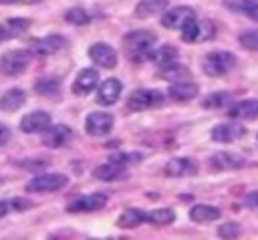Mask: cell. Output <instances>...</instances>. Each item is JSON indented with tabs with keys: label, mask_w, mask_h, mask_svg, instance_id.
I'll use <instances>...</instances> for the list:
<instances>
[{
	"label": "cell",
	"mask_w": 258,
	"mask_h": 240,
	"mask_svg": "<svg viewBox=\"0 0 258 240\" xmlns=\"http://www.w3.org/2000/svg\"><path fill=\"white\" fill-rule=\"evenodd\" d=\"M173 220H175V212L171 208H157L147 214V222H151L155 226H167Z\"/></svg>",
	"instance_id": "31"
},
{
	"label": "cell",
	"mask_w": 258,
	"mask_h": 240,
	"mask_svg": "<svg viewBox=\"0 0 258 240\" xmlns=\"http://www.w3.org/2000/svg\"><path fill=\"white\" fill-rule=\"evenodd\" d=\"M163 103V93L157 89H137L131 93L127 107L131 111H143V109H153Z\"/></svg>",
	"instance_id": "4"
},
{
	"label": "cell",
	"mask_w": 258,
	"mask_h": 240,
	"mask_svg": "<svg viewBox=\"0 0 258 240\" xmlns=\"http://www.w3.org/2000/svg\"><path fill=\"white\" fill-rule=\"evenodd\" d=\"M246 161L242 155H236V153H230V151H218L210 157V165L214 169H236V167H242Z\"/></svg>",
	"instance_id": "19"
},
{
	"label": "cell",
	"mask_w": 258,
	"mask_h": 240,
	"mask_svg": "<svg viewBox=\"0 0 258 240\" xmlns=\"http://www.w3.org/2000/svg\"><path fill=\"white\" fill-rule=\"evenodd\" d=\"M8 139H10V129L4 123H0V145H4Z\"/></svg>",
	"instance_id": "38"
},
{
	"label": "cell",
	"mask_w": 258,
	"mask_h": 240,
	"mask_svg": "<svg viewBox=\"0 0 258 240\" xmlns=\"http://www.w3.org/2000/svg\"><path fill=\"white\" fill-rule=\"evenodd\" d=\"M234 65H236V56L228 50H214L206 54L202 61V69L208 77H222L228 71H232Z\"/></svg>",
	"instance_id": "2"
},
{
	"label": "cell",
	"mask_w": 258,
	"mask_h": 240,
	"mask_svg": "<svg viewBox=\"0 0 258 240\" xmlns=\"http://www.w3.org/2000/svg\"><path fill=\"white\" fill-rule=\"evenodd\" d=\"M246 133V127L242 123L236 121H228V123H218L212 129V139L220 141V143H232L236 139H240Z\"/></svg>",
	"instance_id": "11"
},
{
	"label": "cell",
	"mask_w": 258,
	"mask_h": 240,
	"mask_svg": "<svg viewBox=\"0 0 258 240\" xmlns=\"http://www.w3.org/2000/svg\"><path fill=\"white\" fill-rule=\"evenodd\" d=\"M218 234H220V238H238V234H240V224H236V222H226V224H222V226L218 228Z\"/></svg>",
	"instance_id": "36"
},
{
	"label": "cell",
	"mask_w": 258,
	"mask_h": 240,
	"mask_svg": "<svg viewBox=\"0 0 258 240\" xmlns=\"http://www.w3.org/2000/svg\"><path fill=\"white\" fill-rule=\"evenodd\" d=\"M167 95H169V99H173L177 103L191 101L198 95V85L196 83H189V81H177V83H173L167 89Z\"/></svg>",
	"instance_id": "20"
},
{
	"label": "cell",
	"mask_w": 258,
	"mask_h": 240,
	"mask_svg": "<svg viewBox=\"0 0 258 240\" xmlns=\"http://www.w3.org/2000/svg\"><path fill=\"white\" fill-rule=\"evenodd\" d=\"M224 6L232 12H242L258 22V0H224Z\"/></svg>",
	"instance_id": "24"
},
{
	"label": "cell",
	"mask_w": 258,
	"mask_h": 240,
	"mask_svg": "<svg viewBox=\"0 0 258 240\" xmlns=\"http://www.w3.org/2000/svg\"><path fill=\"white\" fill-rule=\"evenodd\" d=\"M177 56H179V50L173 44H161L159 48H153L151 50L149 61L155 63L157 67H167L171 63H177Z\"/></svg>",
	"instance_id": "21"
},
{
	"label": "cell",
	"mask_w": 258,
	"mask_h": 240,
	"mask_svg": "<svg viewBox=\"0 0 258 240\" xmlns=\"http://www.w3.org/2000/svg\"><path fill=\"white\" fill-rule=\"evenodd\" d=\"M189 218L198 224H206V222H212V220H218L220 218V210L216 206H208V204H196L191 210H189Z\"/></svg>",
	"instance_id": "25"
},
{
	"label": "cell",
	"mask_w": 258,
	"mask_h": 240,
	"mask_svg": "<svg viewBox=\"0 0 258 240\" xmlns=\"http://www.w3.org/2000/svg\"><path fill=\"white\" fill-rule=\"evenodd\" d=\"M232 101V95L226 93V91H216V93H210L208 97H204L202 101V107L204 109H222V107H228Z\"/></svg>",
	"instance_id": "30"
},
{
	"label": "cell",
	"mask_w": 258,
	"mask_h": 240,
	"mask_svg": "<svg viewBox=\"0 0 258 240\" xmlns=\"http://www.w3.org/2000/svg\"><path fill=\"white\" fill-rule=\"evenodd\" d=\"M50 125V115L44 111H32L20 119V129L24 133H38Z\"/></svg>",
	"instance_id": "14"
},
{
	"label": "cell",
	"mask_w": 258,
	"mask_h": 240,
	"mask_svg": "<svg viewBox=\"0 0 258 240\" xmlns=\"http://www.w3.org/2000/svg\"><path fill=\"white\" fill-rule=\"evenodd\" d=\"M105 204H107V196L105 194H89V196H81V198L71 200L69 206H67V212H73V214L95 212V210H101Z\"/></svg>",
	"instance_id": "9"
},
{
	"label": "cell",
	"mask_w": 258,
	"mask_h": 240,
	"mask_svg": "<svg viewBox=\"0 0 258 240\" xmlns=\"http://www.w3.org/2000/svg\"><path fill=\"white\" fill-rule=\"evenodd\" d=\"M89 56L91 61L101 67V69H113L117 65V52L111 44L107 42H95L91 48H89Z\"/></svg>",
	"instance_id": "8"
},
{
	"label": "cell",
	"mask_w": 258,
	"mask_h": 240,
	"mask_svg": "<svg viewBox=\"0 0 258 240\" xmlns=\"http://www.w3.org/2000/svg\"><path fill=\"white\" fill-rule=\"evenodd\" d=\"M238 42L240 46H244L246 50H258V28H252V30H246L238 36Z\"/></svg>",
	"instance_id": "33"
},
{
	"label": "cell",
	"mask_w": 258,
	"mask_h": 240,
	"mask_svg": "<svg viewBox=\"0 0 258 240\" xmlns=\"http://www.w3.org/2000/svg\"><path fill=\"white\" fill-rule=\"evenodd\" d=\"M256 139H258V135H256Z\"/></svg>",
	"instance_id": "40"
},
{
	"label": "cell",
	"mask_w": 258,
	"mask_h": 240,
	"mask_svg": "<svg viewBox=\"0 0 258 240\" xmlns=\"http://www.w3.org/2000/svg\"><path fill=\"white\" fill-rule=\"evenodd\" d=\"M24 103H26V93H24L22 89H18V87L8 89V91L0 97V109H4V111H16V109H20Z\"/></svg>",
	"instance_id": "23"
},
{
	"label": "cell",
	"mask_w": 258,
	"mask_h": 240,
	"mask_svg": "<svg viewBox=\"0 0 258 240\" xmlns=\"http://www.w3.org/2000/svg\"><path fill=\"white\" fill-rule=\"evenodd\" d=\"M167 8V0H141L135 6V16L137 18H149Z\"/></svg>",
	"instance_id": "26"
},
{
	"label": "cell",
	"mask_w": 258,
	"mask_h": 240,
	"mask_svg": "<svg viewBox=\"0 0 258 240\" xmlns=\"http://www.w3.org/2000/svg\"><path fill=\"white\" fill-rule=\"evenodd\" d=\"M198 171V163L191 157H173L165 165V173L169 177H183V175H194Z\"/></svg>",
	"instance_id": "15"
},
{
	"label": "cell",
	"mask_w": 258,
	"mask_h": 240,
	"mask_svg": "<svg viewBox=\"0 0 258 240\" xmlns=\"http://www.w3.org/2000/svg\"><path fill=\"white\" fill-rule=\"evenodd\" d=\"M228 115L232 119H256L258 117V99H244V101H238L234 105H230L228 109Z\"/></svg>",
	"instance_id": "18"
},
{
	"label": "cell",
	"mask_w": 258,
	"mask_h": 240,
	"mask_svg": "<svg viewBox=\"0 0 258 240\" xmlns=\"http://www.w3.org/2000/svg\"><path fill=\"white\" fill-rule=\"evenodd\" d=\"M153 44H155V34L149 30H135L123 38L125 54L135 63L147 61L151 50H153Z\"/></svg>",
	"instance_id": "1"
},
{
	"label": "cell",
	"mask_w": 258,
	"mask_h": 240,
	"mask_svg": "<svg viewBox=\"0 0 258 240\" xmlns=\"http://www.w3.org/2000/svg\"><path fill=\"white\" fill-rule=\"evenodd\" d=\"M244 206H246V208H252V210H258V190H256V192H250V194L244 198Z\"/></svg>",
	"instance_id": "37"
},
{
	"label": "cell",
	"mask_w": 258,
	"mask_h": 240,
	"mask_svg": "<svg viewBox=\"0 0 258 240\" xmlns=\"http://www.w3.org/2000/svg\"><path fill=\"white\" fill-rule=\"evenodd\" d=\"M159 77H161L163 81L177 83V81H185V79L189 77V71H187V67H181V65H177V63H171V65L159 69Z\"/></svg>",
	"instance_id": "28"
},
{
	"label": "cell",
	"mask_w": 258,
	"mask_h": 240,
	"mask_svg": "<svg viewBox=\"0 0 258 240\" xmlns=\"http://www.w3.org/2000/svg\"><path fill=\"white\" fill-rule=\"evenodd\" d=\"M32 208V202L24 200V198H10V200H0V218L12 214V212H24Z\"/></svg>",
	"instance_id": "29"
},
{
	"label": "cell",
	"mask_w": 258,
	"mask_h": 240,
	"mask_svg": "<svg viewBox=\"0 0 258 240\" xmlns=\"http://www.w3.org/2000/svg\"><path fill=\"white\" fill-rule=\"evenodd\" d=\"M64 38L60 34H48L44 38H36L30 42V52L36 54V56H48V54H54L58 52L62 46H64Z\"/></svg>",
	"instance_id": "10"
},
{
	"label": "cell",
	"mask_w": 258,
	"mask_h": 240,
	"mask_svg": "<svg viewBox=\"0 0 258 240\" xmlns=\"http://www.w3.org/2000/svg\"><path fill=\"white\" fill-rule=\"evenodd\" d=\"M73 139V129L64 123H56V125H48L46 133H44V145L48 147H62Z\"/></svg>",
	"instance_id": "12"
},
{
	"label": "cell",
	"mask_w": 258,
	"mask_h": 240,
	"mask_svg": "<svg viewBox=\"0 0 258 240\" xmlns=\"http://www.w3.org/2000/svg\"><path fill=\"white\" fill-rule=\"evenodd\" d=\"M121 91H123L121 81H117V79H107V81H103L101 87L97 89V103H99V105H113V103L119 101Z\"/></svg>",
	"instance_id": "13"
},
{
	"label": "cell",
	"mask_w": 258,
	"mask_h": 240,
	"mask_svg": "<svg viewBox=\"0 0 258 240\" xmlns=\"http://www.w3.org/2000/svg\"><path fill=\"white\" fill-rule=\"evenodd\" d=\"M30 65V50H8L0 58V71L6 77H18Z\"/></svg>",
	"instance_id": "3"
},
{
	"label": "cell",
	"mask_w": 258,
	"mask_h": 240,
	"mask_svg": "<svg viewBox=\"0 0 258 240\" xmlns=\"http://www.w3.org/2000/svg\"><path fill=\"white\" fill-rule=\"evenodd\" d=\"M141 157H139V153H113L111 157H109V161H113V163H119V165H129V163H135V161H139Z\"/></svg>",
	"instance_id": "35"
},
{
	"label": "cell",
	"mask_w": 258,
	"mask_h": 240,
	"mask_svg": "<svg viewBox=\"0 0 258 240\" xmlns=\"http://www.w3.org/2000/svg\"><path fill=\"white\" fill-rule=\"evenodd\" d=\"M93 175H95L97 179H101V182H115V179H123V177L127 175V171H125L123 165L109 161V163H103V165L95 167Z\"/></svg>",
	"instance_id": "22"
},
{
	"label": "cell",
	"mask_w": 258,
	"mask_h": 240,
	"mask_svg": "<svg viewBox=\"0 0 258 240\" xmlns=\"http://www.w3.org/2000/svg\"><path fill=\"white\" fill-rule=\"evenodd\" d=\"M34 89L40 95H48V93L58 91V81H54V79H40V81H36Z\"/></svg>",
	"instance_id": "34"
},
{
	"label": "cell",
	"mask_w": 258,
	"mask_h": 240,
	"mask_svg": "<svg viewBox=\"0 0 258 240\" xmlns=\"http://www.w3.org/2000/svg\"><path fill=\"white\" fill-rule=\"evenodd\" d=\"M2 4H22V2H26V0H0Z\"/></svg>",
	"instance_id": "39"
},
{
	"label": "cell",
	"mask_w": 258,
	"mask_h": 240,
	"mask_svg": "<svg viewBox=\"0 0 258 240\" xmlns=\"http://www.w3.org/2000/svg\"><path fill=\"white\" fill-rule=\"evenodd\" d=\"M141 222H147V214L141 212V210H135V208L123 210L121 216L117 218V226H119V228H135V226H139Z\"/></svg>",
	"instance_id": "27"
},
{
	"label": "cell",
	"mask_w": 258,
	"mask_h": 240,
	"mask_svg": "<svg viewBox=\"0 0 258 240\" xmlns=\"http://www.w3.org/2000/svg\"><path fill=\"white\" fill-rule=\"evenodd\" d=\"M69 182V177L64 173H40L36 177H32L28 184H26V190L28 192H56L60 188H64Z\"/></svg>",
	"instance_id": "5"
},
{
	"label": "cell",
	"mask_w": 258,
	"mask_h": 240,
	"mask_svg": "<svg viewBox=\"0 0 258 240\" xmlns=\"http://www.w3.org/2000/svg\"><path fill=\"white\" fill-rule=\"evenodd\" d=\"M30 26V18H8L0 24V42L24 34Z\"/></svg>",
	"instance_id": "17"
},
{
	"label": "cell",
	"mask_w": 258,
	"mask_h": 240,
	"mask_svg": "<svg viewBox=\"0 0 258 240\" xmlns=\"http://www.w3.org/2000/svg\"><path fill=\"white\" fill-rule=\"evenodd\" d=\"M191 18H196L194 8L189 6H175L171 10H165L161 16V24L169 30H181L185 22H189Z\"/></svg>",
	"instance_id": "7"
},
{
	"label": "cell",
	"mask_w": 258,
	"mask_h": 240,
	"mask_svg": "<svg viewBox=\"0 0 258 240\" xmlns=\"http://www.w3.org/2000/svg\"><path fill=\"white\" fill-rule=\"evenodd\" d=\"M64 20H67V22H71V24L83 26V24H87V22L91 20V16H89V12H87L85 8H71V10H67Z\"/></svg>",
	"instance_id": "32"
},
{
	"label": "cell",
	"mask_w": 258,
	"mask_h": 240,
	"mask_svg": "<svg viewBox=\"0 0 258 240\" xmlns=\"http://www.w3.org/2000/svg\"><path fill=\"white\" fill-rule=\"evenodd\" d=\"M113 123L115 121H113V115L111 113H107V111H93L85 119V129L93 137H103V135L111 133Z\"/></svg>",
	"instance_id": "6"
},
{
	"label": "cell",
	"mask_w": 258,
	"mask_h": 240,
	"mask_svg": "<svg viewBox=\"0 0 258 240\" xmlns=\"http://www.w3.org/2000/svg\"><path fill=\"white\" fill-rule=\"evenodd\" d=\"M99 83V73L95 69H81L75 83H73V93L75 95H87L91 93Z\"/></svg>",
	"instance_id": "16"
}]
</instances>
